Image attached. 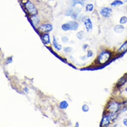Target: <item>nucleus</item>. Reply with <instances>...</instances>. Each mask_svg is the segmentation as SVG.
Masks as SVG:
<instances>
[{"mask_svg":"<svg viewBox=\"0 0 127 127\" xmlns=\"http://www.w3.org/2000/svg\"><path fill=\"white\" fill-rule=\"evenodd\" d=\"M79 27V24L75 21H71L69 22L64 24L62 26V28L65 31L72 30V31H76L78 29Z\"/></svg>","mask_w":127,"mask_h":127,"instance_id":"f257e3e1","label":"nucleus"},{"mask_svg":"<svg viewBox=\"0 0 127 127\" xmlns=\"http://www.w3.org/2000/svg\"><path fill=\"white\" fill-rule=\"evenodd\" d=\"M111 57V53L107 51H105L100 53L98 56V61L99 63L103 64L106 63Z\"/></svg>","mask_w":127,"mask_h":127,"instance_id":"f03ea898","label":"nucleus"},{"mask_svg":"<svg viewBox=\"0 0 127 127\" xmlns=\"http://www.w3.org/2000/svg\"><path fill=\"white\" fill-rule=\"evenodd\" d=\"M120 107L121 105L119 103L115 101H113L111 102L108 105L107 109L110 113H111V114H115L119 110Z\"/></svg>","mask_w":127,"mask_h":127,"instance_id":"7ed1b4c3","label":"nucleus"},{"mask_svg":"<svg viewBox=\"0 0 127 127\" xmlns=\"http://www.w3.org/2000/svg\"><path fill=\"white\" fill-rule=\"evenodd\" d=\"M25 7L29 14L33 15L37 14L38 11L37 8H35L34 5L29 1H27L25 3Z\"/></svg>","mask_w":127,"mask_h":127,"instance_id":"20e7f679","label":"nucleus"},{"mask_svg":"<svg viewBox=\"0 0 127 127\" xmlns=\"http://www.w3.org/2000/svg\"><path fill=\"white\" fill-rule=\"evenodd\" d=\"M112 9L108 8L105 7L102 8L100 11V14L102 15V17H110L112 14Z\"/></svg>","mask_w":127,"mask_h":127,"instance_id":"39448f33","label":"nucleus"},{"mask_svg":"<svg viewBox=\"0 0 127 127\" xmlns=\"http://www.w3.org/2000/svg\"><path fill=\"white\" fill-rule=\"evenodd\" d=\"M115 118L114 114H112L111 115L105 116L103 118L102 121V125L103 126H107L110 124V121L113 120Z\"/></svg>","mask_w":127,"mask_h":127,"instance_id":"423d86ee","label":"nucleus"},{"mask_svg":"<svg viewBox=\"0 0 127 127\" xmlns=\"http://www.w3.org/2000/svg\"><path fill=\"white\" fill-rule=\"evenodd\" d=\"M39 29L41 32L47 33L52 31L53 28L52 26L50 25V24H44V25H42L40 26Z\"/></svg>","mask_w":127,"mask_h":127,"instance_id":"0eeeda50","label":"nucleus"},{"mask_svg":"<svg viewBox=\"0 0 127 127\" xmlns=\"http://www.w3.org/2000/svg\"><path fill=\"white\" fill-rule=\"evenodd\" d=\"M85 26L86 27V29L88 32L91 31L92 29L93 25L90 19H87L84 22Z\"/></svg>","mask_w":127,"mask_h":127,"instance_id":"6e6552de","label":"nucleus"},{"mask_svg":"<svg viewBox=\"0 0 127 127\" xmlns=\"http://www.w3.org/2000/svg\"><path fill=\"white\" fill-rule=\"evenodd\" d=\"M125 30L124 27L122 25H117L114 28V31L117 33H121Z\"/></svg>","mask_w":127,"mask_h":127,"instance_id":"1a4fd4ad","label":"nucleus"},{"mask_svg":"<svg viewBox=\"0 0 127 127\" xmlns=\"http://www.w3.org/2000/svg\"><path fill=\"white\" fill-rule=\"evenodd\" d=\"M31 20L32 23L34 26H37L39 22V18L36 15H34L31 17Z\"/></svg>","mask_w":127,"mask_h":127,"instance_id":"9d476101","label":"nucleus"},{"mask_svg":"<svg viewBox=\"0 0 127 127\" xmlns=\"http://www.w3.org/2000/svg\"><path fill=\"white\" fill-rule=\"evenodd\" d=\"M127 50V41L124 43L121 46L118 50V52L119 53H124Z\"/></svg>","mask_w":127,"mask_h":127,"instance_id":"9b49d317","label":"nucleus"},{"mask_svg":"<svg viewBox=\"0 0 127 127\" xmlns=\"http://www.w3.org/2000/svg\"><path fill=\"white\" fill-rule=\"evenodd\" d=\"M53 44L54 47H55V48L56 50H61L62 47L61 45H60L58 44L57 41L56 40V39L55 37H53Z\"/></svg>","mask_w":127,"mask_h":127,"instance_id":"f8f14e48","label":"nucleus"},{"mask_svg":"<svg viewBox=\"0 0 127 127\" xmlns=\"http://www.w3.org/2000/svg\"><path fill=\"white\" fill-rule=\"evenodd\" d=\"M42 41H43L44 43L45 44H47L50 43V35L48 34H45L44 35L43 37H42Z\"/></svg>","mask_w":127,"mask_h":127,"instance_id":"ddd939ff","label":"nucleus"},{"mask_svg":"<svg viewBox=\"0 0 127 127\" xmlns=\"http://www.w3.org/2000/svg\"><path fill=\"white\" fill-rule=\"evenodd\" d=\"M68 106V103L67 101H63L60 103L59 107L60 108L62 109H66Z\"/></svg>","mask_w":127,"mask_h":127,"instance_id":"4468645a","label":"nucleus"},{"mask_svg":"<svg viewBox=\"0 0 127 127\" xmlns=\"http://www.w3.org/2000/svg\"><path fill=\"white\" fill-rule=\"evenodd\" d=\"M123 4V2L120 1V0H115V1H113L111 4V5L113 7H117V6L122 5Z\"/></svg>","mask_w":127,"mask_h":127,"instance_id":"2eb2a0df","label":"nucleus"},{"mask_svg":"<svg viewBox=\"0 0 127 127\" xmlns=\"http://www.w3.org/2000/svg\"><path fill=\"white\" fill-rule=\"evenodd\" d=\"M127 81V78L125 77H122L121 79L118 81V82L117 83V85L120 87L121 86L123 85L125 83V82H126Z\"/></svg>","mask_w":127,"mask_h":127,"instance_id":"dca6fc26","label":"nucleus"},{"mask_svg":"<svg viewBox=\"0 0 127 127\" xmlns=\"http://www.w3.org/2000/svg\"><path fill=\"white\" fill-rule=\"evenodd\" d=\"M120 23L122 25H125L127 23V17L126 16H123L121 17L120 20Z\"/></svg>","mask_w":127,"mask_h":127,"instance_id":"f3484780","label":"nucleus"},{"mask_svg":"<svg viewBox=\"0 0 127 127\" xmlns=\"http://www.w3.org/2000/svg\"><path fill=\"white\" fill-rule=\"evenodd\" d=\"M93 5L92 4H89L86 6V10L87 11H92L93 10Z\"/></svg>","mask_w":127,"mask_h":127,"instance_id":"a211bd4d","label":"nucleus"},{"mask_svg":"<svg viewBox=\"0 0 127 127\" xmlns=\"http://www.w3.org/2000/svg\"><path fill=\"white\" fill-rule=\"evenodd\" d=\"M72 3H73V7L74 6H75L76 4H80L81 5L83 6V2L81 1V0H72Z\"/></svg>","mask_w":127,"mask_h":127,"instance_id":"6ab92c4d","label":"nucleus"},{"mask_svg":"<svg viewBox=\"0 0 127 127\" xmlns=\"http://www.w3.org/2000/svg\"><path fill=\"white\" fill-rule=\"evenodd\" d=\"M76 36L78 39H81L83 38V32L80 31L79 32H78L77 33Z\"/></svg>","mask_w":127,"mask_h":127,"instance_id":"aec40b11","label":"nucleus"},{"mask_svg":"<svg viewBox=\"0 0 127 127\" xmlns=\"http://www.w3.org/2000/svg\"><path fill=\"white\" fill-rule=\"evenodd\" d=\"M82 111L84 112H87L89 111V108L88 107V105H86V104H85L82 107Z\"/></svg>","mask_w":127,"mask_h":127,"instance_id":"412c9836","label":"nucleus"},{"mask_svg":"<svg viewBox=\"0 0 127 127\" xmlns=\"http://www.w3.org/2000/svg\"><path fill=\"white\" fill-rule=\"evenodd\" d=\"M72 50V48L70 47H65L64 48V51L65 52H67V53L70 52Z\"/></svg>","mask_w":127,"mask_h":127,"instance_id":"4be33fe9","label":"nucleus"},{"mask_svg":"<svg viewBox=\"0 0 127 127\" xmlns=\"http://www.w3.org/2000/svg\"><path fill=\"white\" fill-rule=\"evenodd\" d=\"M92 55H93V52H92V51L91 50H88V52H87V56L88 57H91Z\"/></svg>","mask_w":127,"mask_h":127,"instance_id":"5701e85b","label":"nucleus"},{"mask_svg":"<svg viewBox=\"0 0 127 127\" xmlns=\"http://www.w3.org/2000/svg\"><path fill=\"white\" fill-rule=\"evenodd\" d=\"M62 41L63 42V43H67V42L68 41V38L64 37L62 38Z\"/></svg>","mask_w":127,"mask_h":127,"instance_id":"b1692460","label":"nucleus"},{"mask_svg":"<svg viewBox=\"0 0 127 127\" xmlns=\"http://www.w3.org/2000/svg\"><path fill=\"white\" fill-rule=\"evenodd\" d=\"M123 124L125 126L127 127V119H124L123 120Z\"/></svg>","mask_w":127,"mask_h":127,"instance_id":"393cba45","label":"nucleus"},{"mask_svg":"<svg viewBox=\"0 0 127 127\" xmlns=\"http://www.w3.org/2000/svg\"><path fill=\"white\" fill-rule=\"evenodd\" d=\"M87 46H88V45H86V44H85V45H84V46H83V48H84V50H85L86 47H87Z\"/></svg>","mask_w":127,"mask_h":127,"instance_id":"a878e982","label":"nucleus"},{"mask_svg":"<svg viewBox=\"0 0 127 127\" xmlns=\"http://www.w3.org/2000/svg\"><path fill=\"white\" fill-rule=\"evenodd\" d=\"M126 2H127V1H126Z\"/></svg>","mask_w":127,"mask_h":127,"instance_id":"bb28decb","label":"nucleus"}]
</instances>
